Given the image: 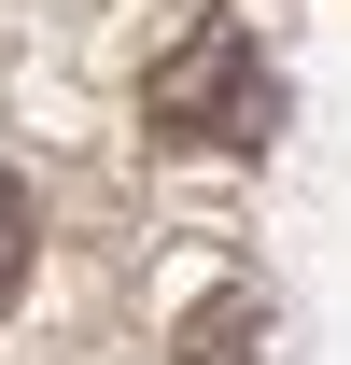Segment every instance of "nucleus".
<instances>
[{"label": "nucleus", "instance_id": "f03ea898", "mask_svg": "<svg viewBox=\"0 0 351 365\" xmlns=\"http://www.w3.org/2000/svg\"><path fill=\"white\" fill-rule=\"evenodd\" d=\"M29 239H43V211H29V182L0 169V295H14V281H29Z\"/></svg>", "mask_w": 351, "mask_h": 365}, {"label": "nucleus", "instance_id": "f257e3e1", "mask_svg": "<svg viewBox=\"0 0 351 365\" xmlns=\"http://www.w3.org/2000/svg\"><path fill=\"white\" fill-rule=\"evenodd\" d=\"M141 127L183 140V155H253L267 127H281V71H267L253 29H183L169 56H155V85H141Z\"/></svg>", "mask_w": 351, "mask_h": 365}]
</instances>
